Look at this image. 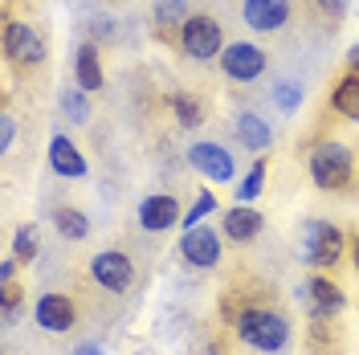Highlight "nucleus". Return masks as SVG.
I'll list each match as a JSON object with an SVG mask.
<instances>
[{"mask_svg":"<svg viewBox=\"0 0 359 355\" xmlns=\"http://www.w3.org/2000/svg\"><path fill=\"white\" fill-rule=\"evenodd\" d=\"M233 327H237V339L245 343V347H253V351L262 355H278L290 347V319L282 311H273V307H262V302H249V307H241L237 311V319H233Z\"/></svg>","mask_w":359,"mask_h":355,"instance_id":"f257e3e1","label":"nucleus"},{"mask_svg":"<svg viewBox=\"0 0 359 355\" xmlns=\"http://www.w3.org/2000/svg\"><path fill=\"white\" fill-rule=\"evenodd\" d=\"M306 176L318 192H347L355 180V152L339 139H318L306 156Z\"/></svg>","mask_w":359,"mask_h":355,"instance_id":"f03ea898","label":"nucleus"},{"mask_svg":"<svg viewBox=\"0 0 359 355\" xmlns=\"http://www.w3.org/2000/svg\"><path fill=\"white\" fill-rule=\"evenodd\" d=\"M347 253V237L335 221H323V217H311L302 225V241H298V257L302 266L311 269H335Z\"/></svg>","mask_w":359,"mask_h":355,"instance_id":"7ed1b4c3","label":"nucleus"},{"mask_svg":"<svg viewBox=\"0 0 359 355\" xmlns=\"http://www.w3.org/2000/svg\"><path fill=\"white\" fill-rule=\"evenodd\" d=\"M176 41H180V53L184 58H192V62H217L224 53V29L217 17H208V13H192L188 21L180 25V33H176Z\"/></svg>","mask_w":359,"mask_h":355,"instance_id":"20e7f679","label":"nucleus"},{"mask_svg":"<svg viewBox=\"0 0 359 355\" xmlns=\"http://www.w3.org/2000/svg\"><path fill=\"white\" fill-rule=\"evenodd\" d=\"M217 66L229 82H237V86H249V82H257L262 74H266L269 58L266 49L257 41H229L224 45V53L217 58Z\"/></svg>","mask_w":359,"mask_h":355,"instance_id":"39448f33","label":"nucleus"},{"mask_svg":"<svg viewBox=\"0 0 359 355\" xmlns=\"http://www.w3.org/2000/svg\"><path fill=\"white\" fill-rule=\"evenodd\" d=\"M0 41H4V58L21 69H37V66H45V58H49L45 37L29 21H8Z\"/></svg>","mask_w":359,"mask_h":355,"instance_id":"423d86ee","label":"nucleus"},{"mask_svg":"<svg viewBox=\"0 0 359 355\" xmlns=\"http://www.w3.org/2000/svg\"><path fill=\"white\" fill-rule=\"evenodd\" d=\"M90 278L107 290V294H127V290L135 286L131 253H123V249H102V253H94V257H90Z\"/></svg>","mask_w":359,"mask_h":355,"instance_id":"0eeeda50","label":"nucleus"},{"mask_svg":"<svg viewBox=\"0 0 359 355\" xmlns=\"http://www.w3.org/2000/svg\"><path fill=\"white\" fill-rule=\"evenodd\" d=\"M188 163H192V172L204 176L208 184H229V180L237 176V163H233V152L224 147V143H192L188 147Z\"/></svg>","mask_w":359,"mask_h":355,"instance_id":"6e6552de","label":"nucleus"},{"mask_svg":"<svg viewBox=\"0 0 359 355\" xmlns=\"http://www.w3.org/2000/svg\"><path fill=\"white\" fill-rule=\"evenodd\" d=\"M294 17V0H241V21L249 33L269 37V33H282Z\"/></svg>","mask_w":359,"mask_h":355,"instance_id":"1a4fd4ad","label":"nucleus"},{"mask_svg":"<svg viewBox=\"0 0 359 355\" xmlns=\"http://www.w3.org/2000/svg\"><path fill=\"white\" fill-rule=\"evenodd\" d=\"M180 257L196 269H212L221 262V229L212 225H192L180 233Z\"/></svg>","mask_w":359,"mask_h":355,"instance_id":"9d476101","label":"nucleus"},{"mask_svg":"<svg viewBox=\"0 0 359 355\" xmlns=\"http://www.w3.org/2000/svg\"><path fill=\"white\" fill-rule=\"evenodd\" d=\"M302 302H306V311H311L314 323H323V319H335L343 307H347V294L339 286L335 278H327V274H314L306 290H302Z\"/></svg>","mask_w":359,"mask_h":355,"instance_id":"9b49d317","label":"nucleus"},{"mask_svg":"<svg viewBox=\"0 0 359 355\" xmlns=\"http://www.w3.org/2000/svg\"><path fill=\"white\" fill-rule=\"evenodd\" d=\"M33 323L49 335H66V331H74V323H78V307H74L69 294H41V298L33 302Z\"/></svg>","mask_w":359,"mask_h":355,"instance_id":"f8f14e48","label":"nucleus"},{"mask_svg":"<svg viewBox=\"0 0 359 355\" xmlns=\"http://www.w3.org/2000/svg\"><path fill=\"white\" fill-rule=\"evenodd\" d=\"M184 225V213H180V200L168 196V192H151V196L139 200V229L143 233H168Z\"/></svg>","mask_w":359,"mask_h":355,"instance_id":"ddd939ff","label":"nucleus"},{"mask_svg":"<svg viewBox=\"0 0 359 355\" xmlns=\"http://www.w3.org/2000/svg\"><path fill=\"white\" fill-rule=\"evenodd\" d=\"M221 229H224V241L233 245H249L262 237V229H266V217H262V208H253V204H233V208H224L221 217Z\"/></svg>","mask_w":359,"mask_h":355,"instance_id":"4468645a","label":"nucleus"},{"mask_svg":"<svg viewBox=\"0 0 359 355\" xmlns=\"http://www.w3.org/2000/svg\"><path fill=\"white\" fill-rule=\"evenodd\" d=\"M49 168H53L62 180H82L90 172L86 156L74 147L69 135H53V139H49Z\"/></svg>","mask_w":359,"mask_h":355,"instance_id":"2eb2a0df","label":"nucleus"},{"mask_svg":"<svg viewBox=\"0 0 359 355\" xmlns=\"http://www.w3.org/2000/svg\"><path fill=\"white\" fill-rule=\"evenodd\" d=\"M233 131H237V143L245 152H253V156H266L269 147H273V127L257 111H241L237 123H233Z\"/></svg>","mask_w":359,"mask_h":355,"instance_id":"dca6fc26","label":"nucleus"},{"mask_svg":"<svg viewBox=\"0 0 359 355\" xmlns=\"http://www.w3.org/2000/svg\"><path fill=\"white\" fill-rule=\"evenodd\" d=\"M74 82L86 90V94H98L102 82H107V74H102V53H98L94 41L78 45V53H74Z\"/></svg>","mask_w":359,"mask_h":355,"instance_id":"f3484780","label":"nucleus"},{"mask_svg":"<svg viewBox=\"0 0 359 355\" xmlns=\"http://www.w3.org/2000/svg\"><path fill=\"white\" fill-rule=\"evenodd\" d=\"M168 107H172V114H176V123L184 127V131H196V127L204 123V102H201V94L172 90V94H168Z\"/></svg>","mask_w":359,"mask_h":355,"instance_id":"a211bd4d","label":"nucleus"},{"mask_svg":"<svg viewBox=\"0 0 359 355\" xmlns=\"http://www.w3.org/2000/svg\"><path fill=\"white\" fill-rule=\"evenodd\" d=\"M331 111L359 123V74H343L331 90Z\"/></svg>","mask_w":359,"mask_h":355,"instance_id":"6ab92c4d","label":"nucleus"},{"mask_svg":"<svg viewBox=\"0 0 359 355\" xmlns=\"http://www.w3.org/2000/svg\"><path fill=\"white\" fill-rule=\"evenodd\" d=\"M53 225H57V237H66V241H86L90 237V217L74 204H62L53 213Z\"/></svg>","mask_w":359,"mask_h":355,"instance_id":"aec40b11","label":"nucleus"},{"mask_svg":"<svg viewBox=\"0 0 359 355\" xmlns=\"http://www.w3.org/2000/svg\"><path fill=\"white\" fill-rule=\"evenodd\" d=\"M151 17H156L159 33H180V25L188 21L192 13H188V0H156Z\"/></svg>","mask_w":359,"mask_h":355,"instance_id":"412c9836","label":"nucleus"},{"mask_svg":"<svg viewBox=\"0 0 359 355\" xmlns=\"http://www.w3.org/2000/svg\"><path fill=\"white\" fill-rule=\"evenodd\" d=\"M302 98H306V90H302L298 78H282V82L273 86V107L282 114H298L302 111Z\"/></svg>","mask_w":359,"mask_h":355,"instance_id":"4be33fe9","label":"nucleus"},{"mask_svg":"<svg viewBox=\"0 0 359 355\" xmlns=\"http://www.w3.org/2000/svg\"><path fill=\"white\" fill-rule=\"evenodd\" d=\"M266 176H269V163H266V159L249 163V172L241 176V184H237V200H241V204H253V200L262 196V188H266Z\"/></svg>","mask_w":359,"mask_h":355,"instance_id":"5701e85b","label":"nucleus"},{"mask_svg":"<svg viewBox=\"0 0 359 355\" xmlns=\"http://www.w3.org/2000/svg\"><path fill=\"white\" fill-rule=\"evenodd\" d=\"M37 253H41V237H37V225H21L17 233H13V257L17 262H37Z\"/></svg>","mask_w":359,"mask_h":355,"instance_id":"b1692460","label":"nucleus"},{"mask_svg":"<svg viewBox=\"0 0 359 355\" xmlns=\"http://www.w3.org/2000/svg\"><path fill=\"white\" fill-rule=\"evenodd\" d=\"M62 114H66L69 123H86L90 119V98H86V90L78 86V82H74L69 90H62Z\"/></svg>","mask_w":359,"mask_h":355,"instance_id":"393cba45","label":"nucleus"},{"mask_svg":"<svg viewBox=\"0 0 359 355\" xmlns=\"http://www.w3.org/2000/svg\"><path fill=\"white\" fill-rule=\"evenodd\" d=\"M212 213H217V196H212V188H201V192H196V200L188 204V213H184V229L204 225Z\"/></svg>","mask_w":359,"mask_h":355,"instance_id":"a878e982","label":"nucleus"},{"mask_svg":"<svg viewBox=\"0 0 359 355\" xmlns=\"http://www.w3.org/2000/svg\"><path fill=\"white\" fill-rule=\"evenodd\" d=\"M21 311V290L17 286H4V323H13Z\"/></svg>","mask_w":359,"mask_h":355,"instance_id":"bb28decb","label":"nucleus"},{"mask_svg":"<svg viewBox=\"0 0 359 355\" xmlns=\"http://www.w3.org/2000/svg\"><path fill=\"white\" fill-rule=\"evenodd\" d=\"M13 139H17V119H13V114H4V123H0V152H8V147H13Z\"/></svg>","mask_w":359,"mask_h":355,"instance_id":"cd10ccee","label":"nucleus"},{"mask_svg":"<svg viewBox=\"0 0 359 355\" xmlns=\"http://www.w3.org/2000/svg\"><path fill=\"white\" fill-rule=\"evenodd\" d=\"M314 8H318V13H327L331 21H339V17L347 13V0H314Z\"/></svg>","mask_w":359,"mask_h":355,"instance_id":"c85d7f7f","label":"nucleus"},{"mask_svg":"<svg viewBox=\"0 0 359 355\" xmlns=\"http://www.w3.org/2000/svg\"><path fill=\"white\" fill-rule=\"evenodd\" d=\"M13 278H17V257L8 253V257L0 262V286H13Z\"/></svg>","mask_w":359,"mask_h":355,"instance_id":"c756f323","label":"nucleus"},{"mask_svg":"<svg viewBox=\"0 0 359 355\" xmlns=\"http://www.w3.org/2000/svg\"><path fill=\"white\" fill-rule=\"evenodd\" d=\"M347 257H351V266H355V274H359V233L347 237Z\"/></svg>","mask_w":359,"mask_h":355,"instance_id":"7c9ffc66","label":"nucleus"},{"mask_svg":"<svg viewBox=\"0 0 359 355\" xmlns=\"http://www.w3.org/2000/svg\"><path fill=\"white\" fill-rule=\"evenodd\" d=\"M74 355H107L102 343H82V347H74Z\"/></svg>","mask_w":359,"mask_h":355,"instance_id":"2f4dec72","label":"nucleus"},{"mask_svg":"<svg viewBox=\"0 0 359 355\" xmlns=\"http://www.w3.org/2000/svg\"><path fill=\"white\" fill-rule=\"evenodd\" d=\"M347 74H359V45L347 49Z\"/></svg>","mask_w":359,"mask_h":355,"instance_id":"473e14b6","label":"nucleus"},{"mask_svg":"<svg viewBox=\"0 0 359 355\" xmlns=\"http://www.w3.org/2000/svg\"><path fill=\"white\" fill-rule=\"evenodd\" d=\"M204 355H217V351H204Z\"/></svg>","mask_w":359,"mask_h":355,"instance_id":"72a5a7b5","label":"nucleus"}]
</instances>
